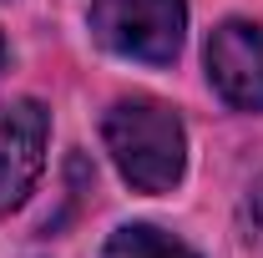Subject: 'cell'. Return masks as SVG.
Instances as JSON below:
<instances>
[{"mask_svg":"<svg viewBox=\"0 0 263 258\" xmlns=\"http://www.w3.org/2000/svg\"><path fill=\"white\" fill-rule=\"evenodd\" d=\"M208 81L238 112H263V31L248 21H223L208 35Z\"/></svg>","mask_w":263,"mask_h":258,"instance_id":"3957f363","label":"cell"},{"mask_svg":"<svg viewBox=\"0 0 263 258\" xmlns=\"http://www.w3.org/2000/svg\"><path fill=\"white\" fill-rule=\"evenodd\" d=\"M46 137H51V117H46L41 101L26 97L0 112V213H10L31 193V182L41 177Z\"/></svg>","mask_w":263,"mask_h":258,"instance_id":"277c9868","label":"cell"},{"mask_svg":"<svg viewBox=\"0 0 263 258\" xmlns=\"http://www.w3.org/2000/svg\"><path fill=\"white\" fill-rule=\"evenodd\" d=\"M243 218H248V223H263V182L253 188V197H248V208H243Z\"/></svg>","mask_w":263,"mask_h":258,"instance_id":"8992f818","label":"cell"},{"mask_svg":"<svg viewBox=\"0 0 263 258\" xmlns=\"http://www.w3.org/2000/svg\"><path fill=\"white\" fill-rule=\"evenodd\" d=\"M182 26H187L182 0H97L91 5V31L101 46L147 66H167L177 56Z\"/></svg>","mask_w":263,"mask_h":258,"instance_id":"7a4b0ae2","label":"cell"},{"mask_svg":"<svg viewBox=\"0 0 263 258\" xmlns=\"http://www.w3.org/2000/svg\"><path fill=\"white\" fill-rule=\"evenodd\" d=\"M0 61H5V46H0Z\"/></svg>","mask_w":263,"mask_h":258,"instance_id":"52a82bcc","label":"cell"},{"mask_svg":"<svg viewBox=\"0 0 263 258\" xmlns=\"http://www.w3.org/2000/svg\"><path fill=\"white\" fill-rule=\"evenodd\" d=\"M106 152L117 172L127 177L137 193H172L187 167V137L177 112L152 97H122L101 117Z\"/></svg>","mask_w":263,"mask_h":258,"instance_id":"6da1fadb","label":"cell"},{"mask_svg":"<svg viewBox=\"0 0 263 258\" xmlns=\"http://www.w3.org/2000/svg\"><path fill=\"white\" fill-rule=\"evenodd\" d=\"M101 258H197V253L187 243L157 233V228L132 223V228H117V233H111V243L101 248Z\"/></svg>","mask_w":263,"mask_h":258,"instance_id":"5b68a950","label":"cell"}]
</instances>
